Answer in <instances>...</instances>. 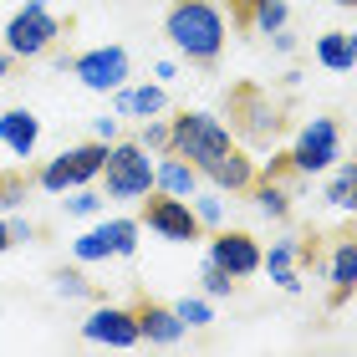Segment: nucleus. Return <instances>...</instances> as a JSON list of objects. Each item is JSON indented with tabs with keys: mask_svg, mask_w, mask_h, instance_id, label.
Wrapping results in <instances>:
<instances>
[{
	"mask_svg": "<svg viewBox=\"0 0 357 357\" xmlns=\"http://www.w3.org/2000/svg\"><path fill=\"white\" fill-rule=\"evenodd\" d=\"M138 230H143L138 220H107V235H112V255H118V261H128V255L138 250Z\"/></svg>",
	"mask_w": 357,
	"mask_h": 357,
	"instance_id": "25",
	"label": "nucleus"
},
{
	"mask_svg": "<svg viewBox=\"0 0 357 357\" xmlns=\"http://www.w3.org/2000/svg\"><path fill=\"white\" fill-rule=\"evenodd\" d=\"M72 255H77V261H112V235H107V220H102V225H92L87 235H77V240H72Z\"/></svg>",
	"mask_w": 357,
	"mask_h": 357,
	"instance_id": "23",
	"label": "nucleus"
},
{
	"mask_svg": "<svg viewBox=\"0 0 357 357\" xmlns=\"http://www.w3.org/2000/svg\"><path fill=\"white\" fill-rule=\"evenodd\" d=\"M153 189H158V194H174V199H189V194L199 189V169L169 149V153L153 164Z\"/></svg>",
	"mask_w": 357,
	"mask_h": 357,
	"instance_id": "15",
	"label": "nucleus"
},
{
	"mask_svg": "<svg viewBox=\"0 0 357 357\" xmlns=\"http://www.w3.org/2000/svg\"><path fill=\"white\" fill-rule=\"evenodd\" d=\"M204 261H215L220 271H230L235 281H245V275L261 271V245H255V235H245V230H220L209 240Z\"/></svg>",
	"mask_w": 357,
	"mask_h": 357,
	"instance_id": "10",
	"label": "nucleus"
},
{
	"mask_svg": "<svg viewBox=\"0 0 357 357\" xmlns=\"http://www.w3.org/2000/svg\"><path fill=\"white\" fill-rule=\"evenodd\" d=\"M92 138L97 143H118V118H97L92 123Z\"/></svg>",
	"mask_w": 357,
	"mask_h": 357,
	"instance_id": "32",
	"label": "nucleus"
},
{
	"mask_svg": "<svg viewBox=\"0 0 357 357\" xmlns=\"http://www.w3.org/2000/svg\"><path fill=\"white\" fill-rule=\"evenodd\" d=\"M357 291V240H342L332 250V306H342Z\"/></svg>",
	"mask_w": 357,
	"mask_h": 357,
	"instance_id": "19",
	"label": "nucleus"
},
{
	"mask_svg": "<svg viewBox=\"0 0 357 357\" xmlns=\"http://www.w3.org/2000/svg\"><path fill=\"white\" fill-rule=\"evenodd\" d=\"M189 209H194V220H199L204 230H220V225H225V189H204V194L194 189Z\"/></svg>",
	"mask_w": 357,
	"mask_h": 357,
	"instance_id": "22",
	"label": "nucleus"
},
{
	"mask_svg": "<svg viewBox=\"0 0 357 357\" xmlns=\"http://www.w3.org/2000/svg\"><path fill=\"white\" fill-rule=\"evenodd\" d=\"M286 0H250L245 6V26L250 31H261V36H271V31H281L286 26Z\"/></svg>",
	"mask_w": 357,
	"mask_h": 357,
	"instance_id": "20",
	"label": "nucleus"
},
{
	"mask_svg": "<svg viewBox=\"0 0 357 357\" xmlns=\"http://www.w3.org/2000/svg\"><path fill=\"white\" fill-rule=\"evenodd\" d=\"M164 36L174 41L178 56L215 61L225 52V15H220V6H209V0H174V10L164 21Z\"/></svg>",
	"mask_w": 357,
	"mask_h": 357,
	"instance_id": "1",
	"label": "nucleus"
},
{
	"mask_svg": "<svg viewBox=\"0 0 357 357\" xmlns=\"http://www.w3.org/2000/svg\"><path fill=\"white\" fill-rule=\"evenodd\" d=\"M174 312H178V321H184V327H209V321H215V306H209L204 296H184Z\"/></svg>",
	"mask_w": 357,
	"mask_h": 357,
	"instance_id": "26",
	"label": "nucleus"
},
{
	"mask_svg": "<svg viewBox=\"0 0 357 357\" xmlns=\"http://www.w3.org/2000/svg\"><path fill=\"white\" fill-rule=\"evenodd\" d=\"M10 61H15V56L6 52V41H0V82H6V77H10Z\"/></svg>",
	"mask_w": 357,
	"mask_h": 357,
	"instance_id": "37",
	"label": "nucleus"
},
{
	"mask_svg": "<svg viewBox=\"0 0 357 357\" xmlns=\"http://www.w3.org/2000/svg\"><path fill=\"white\" fill-rule=\"evenodd\" d=\"M296 261H301V245L296 240H275L271 250H261V271H271V281L296 296L301 291V275H296Z\"/></svg>",
	"mask_w": 357,
	"mask_h": 357,
	"instance_id": "17",
	"label": "nucleus"
},
{
	"mask_svg": "<svg viewBox=\"0 0 357 357\" xmlns=\"http://www.w3.org/2000/svg\"><path fill=\"white\" fill-rule=\"evenodd\" d=\"M230 6H235V10H245V6H250V0H230Z\"/></svg>",
	"mask_w": 357,
	"mask_h": 357,
	"instance_id": "38",
	"label": "nucleus"
},
{
	"mask_svg": "<svg viewBox=\"0 0 357 357\" xmlns=\"http://www.w3.org/2000/svg\"><path fill=\"white\" fill-rule=\"evenodd\" d=\"M138 143H143L149 153H169V123H164V112H158V118H143Z\"/></svg>",
	"mask_w": 357,
	"mask_h": 357,
	"instance_id": "28",
	"label": "nucleus"
},
{
	"mask_svg": "<svg viewBox=\"0 0 357 357\" xmlns=\"http://www.w3.org/2000/svg\"><path fill=\"white\" fill-rule=\"evenodd\" d=\"M56 36H61V21L46 6H26L6 21V52L10 56H21V61H31V56H46L56 46Z\"/></svg>",
	"mask_w": 357,
	"mask_h": 357,
	"instance_id": "5",
	"label": "nucleus"
},
{
	"mask_svg": "<svg viewBox=\"0 0 357 357\" xmlns=\"http://www.w3.org/2000/svg\"><path fill=\"white\" fill-rule=\"evenodd\" d=\"M82 337H87V342L128 352L133 342H143V337H138V312H128V306H92L87 321H82Z\"/></svg>",
	"mask_w": 357,
	"mask_h": 357,
	"instance_id": "9",
	"label": "nucleus"
},
{
	"mask_svg": "<svg viewBox=\"0 0 357 357\" xmlns=\"http://www.w3.org/2000/svg\"><path fill=\"white\" fill-rule=\"evenodd\" d=\"M21 204H26V178L0 174V209H21Z\"/></svg>",
	"mask_w": 357,
	"mask_h": 357,
	"instance_id": "31",
	"label": "nucleus"
},
{
	"mask_svg": "<svg viewBox=\"0 0 357 357\" xmlns=\"http://www.w3.org/2000/svg\"><path fill=\"white\" fill-rule=\"evenodd\" d=\"M317 61L327 72H352L357 67V31H327V36H317Z\"/></svg>",
	"mask_w": 357,
	"mask_h": 357,
	"instance_id": "18",
	"label": "nucleus"
},
{
	"mask_svg": "<svg viewBox=\"0 0 357 357\" xmlns=\"http://www.w3.org/2000/svg\"><path fill=\"white\" fill-rule=\"evenodd\" d=\"M52 286H56V296H67V301H82L87 291H92L82 271H56V275H52Z\"/></svg>",
	"mask_w": 357,
	"mask_h": 357,
	"instance_id": "30",
	"label": "nucleus"
},
{
	"mask_svg": "<svg viewBox=\"0 0 357 357\" xmlns=\"http://www.w3.org/2000/svg\"><path fill=\"white\" fill-rule=\"evenodd\" d=\"M337 158H342V133H337V123L332 118H312L296 133V143H291L286 164L296 174H321V169H332Z\"/></svg>",
	"mask_w": 357,
	"mask_h": 357,
	"instance_id": "6",
	"label": "nucleus"
},
{
	"mask_svg": "<svg viewBox=\"0 0 357 357\" xmlns=\"http://www.w3.org/2000/svg\"><path fill=\"white\" fill-rule=\"evenodd\" d=\"M0 143H6L15 158H31V153H36V143H41V123H36V112H26V107L0 112Z\"/></svg>",
	"mask_w": 357,
	"mask_h": 357,
	"instance_id": "14",
	"label": "nucleus"
},
{
	"mask_svg": "<svg viewBox=\"0 0 357 357\" xmlns=\"http://www.w3.org/2000/svg\"><path fill=\"white\" fill-rule=\"evenodd\" d=\"M332 6H357V0H332Z\"/></svg>",
	"mask_w": 357,
	"mask_h": 357,
	"instance_id": "39",
	"label": "nucleus"
},
{
	"mask_svg": "<svg viewBox=\"0 0 357 357\" xmlns=\"http://www.w3.org/2000/svg\"><path fill=\"white\" fill-rule=\"evenodd\" d=\"M327 204H332V209H352V215H357V158L332 174V184H327Z\"/></svg>",
	"mask_w": 357,
	"mask_h": 357,
	"instance_id": "21",
	"label": "nucleus"
},
{
	"mask_svg": "<svg viewBox=\"0 0 357 357\" xmlns=\"http://www.w3.org/2000/svg\"><path fill=\"white\" fill-rule=\"evenodd\" d=\"M235 118H240V133H250V138H275V128H281V118H275V107H271V97L250 92V87L235 92Z\"/></svg>",
	"mask_w": 357,
	"mask_h": 357,
	"instance_id": "13",
	"label": "nucleus"
},
{
	"mask_svg": "<svg viewBox=\"0 0 357 357\" xmlns=\"http://www.w3.org/2000/svg\"><path fill=\"white\" fill-rule=\"evenodd\" d=\"M31 6H52V0H31Z\"/></svg>",
	"mask_w": 357,
	"mask_h": 357,
	"instance_id": "40",
	"label": "nucleus"
},
{
	"mask_svg": "<svg viewBox=\"0 0 357 357\" xmlns=\"http://www.w3.org/2000/svg\"><path fill=\"white\" fill-rule=\"evenodd\" d=\"M153 77H158V82H174V77H178V67H174V61H158V67H153Z\"/></svg>",
	"mask_w": 357,
	"mask_h": 357,
	"instance_id": "35",
	"label": "nucleus"
},
{
	"mask_svg": "<svg viewBox=\"0 0 357 357\" xmlns=\"http://www.w3.org/2000/svg\"><path fill=\"white\" fill-rule=\"evenodd\" d=\"M143 225L158 235V240H174V245H189V240H199L204 225L194 220L189 199H174V194H158V199L143 204Z\"/></svg>",
	"mask_w": 357,
	"mask_h": 357,
	"instance_id": "8",
	"label": "nucleus"
},
{
	"mask_svg": "<svg viewBox=\"0 0 357 357\" xmlns=\"http://www.w3.org/2000/svg\"><path fill=\"white\" fill-rule=\"evenodd\" d=\"M102 164H107V143L92 138V143H77V149H61L52 164L36 174V184H41L46 194H67V189L92 184V178L102 174Z\"/></svg>",
	"mask_w": 357,
	"mask_h": 357,
	"instance_id": "4",
	"label": "nucleus"
},
{
	"mask_svg": "<svg viewBox=\"0 0 357 357\" xmlns=\"http://www.w3.org/2000/svg\"><path fill=\"white\" fill-rule=\"evenodd\" d=\"M230 143H235L230 128H225L215 112H178V118H169V149L178 158H189V164L199 169V178H204V169L215 164Z\"/></svg>",
	"mask_w": 357,
	"mask_h": 357,
	"instance_id": "2",
	"label": "nucleus"
},
{
	"mask_svg": "<svg viewBox=\"0 0 357 357\" xmlns=\"http://www.w3.org/2000/svg\"><path fill=\"white\" fill-rule=\"evenodd\" d=\"M97 178L107 184V199H149L153 194V158L138 138L133 143H107V164Z\"/></svg>",
	"mask_w": 357,
	"mask_h": 357,
	"instance_id": "3",
	"label": "nucleus"
},
{
	"mask_svg": "<svg viewBox=\"0 0 357 357\" xmlns=\"http://www.w3.org/2000/svg\"><path fill=\"white\" fill-rule=\"evenodd\" d=\"M271 46L275 52H296V36H286V26H281V31H271Z\"/></svg>",
	"mask_w": 357,
	"mask_h": 357,
	"instance_id": "33",
	"label": "nucleus"
},
{
	"mask_svg": "<svg viewBox=\"0 0 357 357\" xmlns=\"http://www.w3.org/2000/svg\"><path fill=\"white\" fill-rule=\"evenodd\" d=\"M36 230H31V220H10V240H31Z\"/></svg>",
	"mask_w": 357,
	"mask_h": 357,
	"instance_id": "34",
	"label": "nucleus"
},
{
	"mask_svg": "<svg viewBox=\"0 0 357 357\" xmlns=\"http://www.w3.org/2000/svg\"><path fill=\"white\" fill-rule=\"evenodd\" d=\"M10 245H15V240H10V220H6V215H0V255H6Z\"/></svg>",
	"mask_w": 357,
	"mask_h": 357,
	"instance_id": "36",
	"label": "nucleus"
},
{
	"mask_svg": "<svg viewBox=\"0 0 357 357\" xmlns=\"http://www.w3.org/2000/svg\"><path fill=\"white\" fill-rule=\"evenodd\" d=\"M184 321H178V312H174V306H143V312H138V337H143V342H153V347H174V342H184Z\"/></svg>",
	"mask_w": 357,
	"mask_h": 357,
	"instance_id": "16",
	"label": "nucleus"
},
{
	"mask_svg": "<svg viewBox=\"0 0 357 357\" xmlns=\"http://www.w3.org/2000/svg\"><path fill=\"white\" fill-rule=\"evenodd\" d=\"M204 178H209L215 189H225V194H245V189L255 184V158H245V153L230 143V149H225L215 164L204 169Z\"/></svg>",
	"mask_w": 357,
	"mask_h": 357,
	"instance_id": "12",
	"label": "nucleus"
},
{
	"mask_svg": "<svg viewBox=\"0 0 357 357\" xmlns=\"http://www.w3.org/2000/svg\"><path fill=\"white\" fill-rule=\"evenodd\" d=\"M250 194H255V209H261L266 220H286L291 194H286L281 184H275V178H271V184H250Z\"/></svg>",
	"mask_w": 357,
	"mask_h": 357,
	"instance_id": "24",
	"label": "nucleus"
},
{
	"mask_svg": "<svg viewBox=\"0 0 357 357\" xmlns=\"http://www.w3.org/2000/svg\"><path fill=\"white\" fill-rule=\"evenodd\" d=\"M112 112L118 118H158V112H169V92L164 82H143V87H118L112 92Z\"/></svg>",
	"mask_w": 357,
	"mask_h": 357,
	"instance_id": "11",
	"label": "nucleus"
},
{
	"mask_svg": "<svg viewBox=\"0 0 357 357\" xmlns=\"http://www.w3.org/2000/svg\"><path fill=\"white\" fill-rule=\"evenodd\" d=\"M102 199H107V194H97L92 184H82V189H67V215H97V209H102Z\"/></svg>",
	"mask_w": 357,
	"mask_h": 357,
	"instance_id": "27",
	"label": "nucleus"
},
{
	"mask_svg": "<svg viewBox=\"0 0 357 357\" xmlns=\"http://www.w3.org/2000/svg\"><path fill=\"white\" fill-rule=\"evenodd\" d=\"M230 291H235V275L220 271L215 261H204V296H209V301H225Z\"/></svg>",
	"mask_w": 357,
	"mask_h": 357,
	"instance_id": "29",
	"label": "nucleus"
},
{
	"mask_svg": "<svg viewBox=\"0 0 357 357\" xmlns=\"http://www.w3.org/2000/svg\"><path fill=\"white\" fill-rule=\"evenodd\" d=\"M72 77L82 82L87 92H118L128 82V52L123 46H92V52H82L72 61Z\"/></svg>",
	"mask_w": 357,
	"mask_h": 357,
	"instance_id": "7",
	"label": "nucleus"
}]
</instances>
